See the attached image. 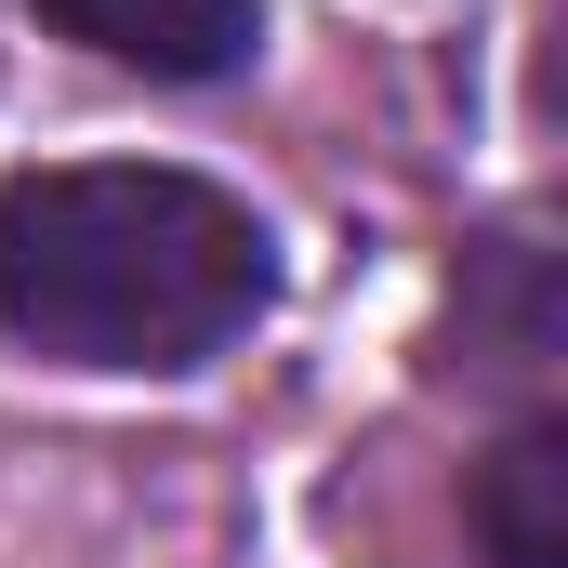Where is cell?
<instances>
[{
	"label": "cell",
	"mask_w": 568,
	"mask_h": 568,
	"mask_svg": "<svg viewBox=\"0 0 568 568\" xmlns=\"http://www.w3.org/2000/svg\"><path fill=\"white\" fill-rule=\"evenodd\" d=\"M556 424H516L489 449V476H476V529H489V556L503 568H568V529H556Z\"/></svg>",
	"instance_id": "cell-3"
},
{
	"label": "cell",
	"mask_w": 568,
	"mask_h": 568,
	"mask_svg": "<svg viewBox=\"0 0 568 568\" xmlns=\"http://www.w3.org/2000/svg\"><path fill=\"white\" fill-rule=\"evenodd\" d=\"M40 27L145 80H239L265 53V0H40Z\"/></svg>",
	"instance_id": "cell-2"
},
{
	"label": "cell",
	"mask_w": 568,
	"mask_h": 568,
	"mask_svg": "<svg viewBox=\"0 0 568 568\" xmlns=\"http://www.w3.org/2000/svg\"><path fill=\"white\" fill-rule=\"evenodd\" d=\"M278 304L252 199L172 159H67L0 185V344L53 371H199Z\"/></svg>",
	"instance_id": "cell-1"
}]
</instances>
